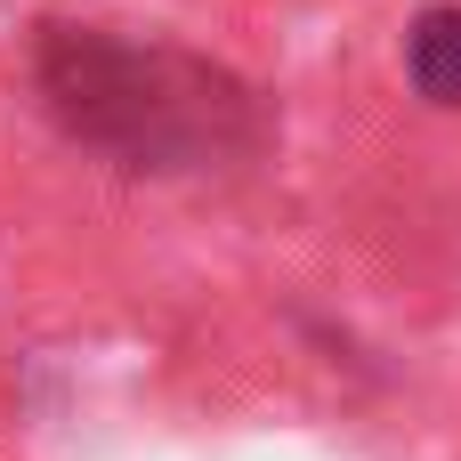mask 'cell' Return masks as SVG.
<instances>
[{
	"label": "cell",
	"mask_w": 461,
	"mask_h": 461,
	"mask_svg": "<svg viewBox=\"0 0 461 461\" xmlns=\"http://www.w3.org/2000/svg\"><path fill=\"white\" fill-rule=\"evenodd\" d=\"M41 89L65 113V130L130 154V162H154V170L194 162L203 146L219 154L227 122L251 113L243 89L219 81L211 65L170 57V49H122L97 32H57L41 49Z\"/></svg>",
	"instance_id": "1"
},
{
	"label": "cell",
	"mask_w": 461,
	"mask_h": 461,
	"mask_svg": "<svg viewBox=\"0 0 461 461\" xmlns=\"http://www.w3.org/2000/svg\"><path fill=\"white\" fill-rule=\"evenodd\" d=\"M413 89L438 97V105H461V8H429L413 24Z\"/></svg>",
	"instance_id": "2"
}]
</instances>
